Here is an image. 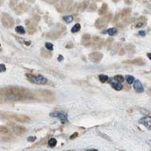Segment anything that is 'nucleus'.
Returning <instances> with one entry per match:
<instances>
[{
  "instance_id": "16",
  "label": "nucleus",
  "mask_w": 151,
  "mask_h": 151,
  "mask_svg": "<svg viewBox=\"0 0 151 151\" xmlns=\"http://www.w3.org/2000/svg\"><path fill=\"white\" fill-rule=\"evenodd\" d=\"M45 48H46L48 50H52V49H53V45H52V43L46 42V43H45Z\"/></svg>"
},
{
  "instance_id": "23",
  "label": "nucleus",
  "mask_w": 151,
  "mask_h": 151,
  "mask_svg": "<svg viewBox=\"0 0 151 151\" xmlns=\"http://www.w3.org/2000/svg\"><path fill=\"white\" fill-rule=\"evenodd\" d=\"M99 134H100V135L101 137H105V138H106L107 140H110V137H107V135H101V133H99Z\"/></svg>"
},
{
  "instance_id": "8",
  "label": "nucleus",
  "mask_w": 151,
  "mask_h": 151,
  "mask_svg": "<svg viewBox=\"0 0 151 151\" xmlns=\"http://www.w3.org/2000/svg\"><path fill=\"white\" fill-rule=\"evenodd\" d=\"M80 29H81V25H80L79 24H76L72 27L71 31H72V33H76V32L79 31Z\"/></svg>"
},
{
  "instance_id": "18",
  "label": "nucleus",
  "mask_w": 151,
  "mask_h": 151,
  "mask_svg": "<svg viewBox=\"0 0 151 151\" xmlns=\"http://www.w3.org/2000/svg\"><path fill=\"white\" fill-rule=\"evenodd\" d=\"M0 132H1L2 133H6V132H8V129H7L6 128L2 126V127L0 128Z\"/></svg>"
},
{
  "instance_id": "15",
  "label": "nucleus",
  "mask_w": 151,
  "mask_h": 151,
  "mask_svg": "<svg viewBox=\"0 0 151 151\" xmlns=\"http://www.w3.org/2000/svg\"><path fill=\"white\" fill-rule=\"evenodd\" d=\"M114 78H115L116 80H118L119 82H120V83H123L124 81V77L123 76H121V75H116Z\"/></svg>"
},
{
  "instance_id": "9",
  "label": "nucleus",
  "mask_w": 151,
  "mask_h": 151,
  "mask_svg": "<svg viewBox=\"0 0 151 151\" xmlns=\"http://www.w3.org/2000/svg\"><path fill=\"white\" fill-rule=\"evenodd\" d=\"M63 19H64V21L66 23L69 24V23H71V22L73 21V17L71 16V15H67V16H64Z\"/></svg>"
},
{
  "instance_id": "20",
  "label": "nucleus",
  "mask_w": 151,
  "mask_h": 151,
  "mask_svg": "<svg viewBox=\"0 0 151 151\" xmlns=\"http://www.w3.org/2000/svg\"><path fill=\"white\" fill-rule=\"evenodd\" d=\"M139 35H140V36H145V34H146V32L144 31V30H140V31H139Z\"/></svg>"
},
{
  "instance_id": "13",
  "label": "nucleus",
  "mask_w": 151,
  "mask_h": 151,
  "mask_svg": "<svg viewBox=\"0 0 151 151\" xmlns=\"http://www.w3.org/2000/svg\"><path fill=\"white\" fill-rule=\"evenodd\" d=\"M99 79L101 83H105L106 81H107L109 79V78L106 75H100L99 76Z\"/></svg>"
},
{
  "instance_id": "1",
  "label": "nucleus",
  "mask_w": 151,
  "mask_h": 151,
  "mask_svg": "<svg viewBox=\"0 0 151 151\" xmlns=\"http://www.w3.org/2000/svg\"><path fill=\"white\" fill-rule=\"evenodd\" d=\"M29 80L37 85H45L47 83V79L41 75H30Z\"/></svg>"
},
{
  "instance_id": "4",
  "label": "nucleus",
  "mask_w": 151,
  "mask_h": 151,
  "mask_svg": "<svg viewBox=\"0 0 151 151\" xmlns=\"http://www.w3.org/2000/svg\"><path fill=\"white\" fill-rule=\"evenodd\" d=\"M140 123L144 125L147 129L150 130L151 129V117L150 116H144L141 118L139 121Z\"/></svg>"
},
{
  "instance_id": "12",
  "label": "nucleus",
  "mask_w": 151,
  "mask_h": 151,
  "mask_svg": "<svg viewBox=\"0 0 151 151\" xmlns=\"http://www.w3.org/2000/svg\"><path fill=\"white\" fill-rule=\"evenodd\" d=\"M15 30H16V32L17 33H18L19 34H24V33H25V30H24V29L23 27H21V26H17L16 29H15Z\"/></svg>"
},
{
  "instance_id": "21",
  "label": "nucleus",
  "mask_w": 151,
  "mask_h": 151,
  "mask_svg": "<svg viewBox=\"0 0 151 151\" xmlns=\"http://www.w3.org/2000/svg\"><path fill=\"white\" fill-rule=\"evenodd\" d=\"M77 136H78V134H77V132H75L73 135H71V136H70V139H73V138L76 137Z\"/></svg>"
},
{
  "instance_id": "7",
  "label": "nucleus",
  "mask_w": 151,
  "mask_h": 151,
  "mask_svg": "<svg viewBox=\"0 0 151 151\" xmlns=\"http://www.w3.org/2000/svg\"><path fill=\"white\" fill-rule=\"evenodd\" d=\"M16 120L19 121V122H22V123H26V122H28L29 121V119L27 117V116H17L16 117Z\"/></svg>"
},
{
  "instance_id": "6",
  "label": "nucleus",
  "mask_w": 151,
  "mask_h": 151,
  "mask_svg": "<svg viewBox=\"0 0 151 151\" xmlns=\"http://www.w3.org/2000/svg\"><path fill=\"white\" fill-rule=\"evenodd\" d=\"M14 132L17 134H22L25 132V128L23 126H16L14 128Z\"/></svg>"
},
{
  "instance_id": "5",
  "label": "nucleus",
  "mask_w": 151,
  "mask_h": 151,
  "mask_svg": "<svg viewBox=\"0 0 151 151\" xmlns=\"http://www.w3.org/2000/svg\"><path fill=\"white\" fill-rule=\"evenodd\" d=\"M134 88H135V90L137 92H139V93H141V92H144V87H143L142 84H141V83L139 80H135V83H134Z\"/></svg>"
},
{
  "instance_id": "17",
  "label": "nucleus",
  "mask_w": 151,
  "mask_h": 151,
  "mask_svg": "<svg viewBox=\"0 0 151 151\" xmlns=\"http://www.w3.org/2000/svg\"><path fill=\"white\" fill-rule=\"evenodd\" d=\"M6 70V68H5V66L3 64H0V72L1 73H3Z\"/></svg>"
},
{
  "instance_id": "10",
  "label": "nucleus",
  "mask_w": 151,
  "mask_h": 151,
  "mask_svg": "<svg viewBox=\"0 0 151 151\" xmlns=\"http://www.w3.org/2000/svg\"><path fill=\"white\" fill-rule=\"evenodd\" d=\"M117 32H118V30L116 28H110L109 29H107V33L110 36H113V35L116 34Z\"/></svg>"
},
{
  "instance_id": "11",
  "label": "nucleus",
  "mask_w": 151,
  "mask_h": 151,
  "mask_svg": "<svg viewBox=\"0 0 151 151\" xmlns=\"http://www.w3.org/2000/svg\"><path fill=\"white\" fill-rule=\"evenodd\" d=\"M125 79L127 80V82L128 84H132L133 82L135 81V77L132 76H130V75H128L125 76Z\"/></svg>"
},
{
  "instance_id": "14",
  "label": "nucleus",
  "mask_w": 151,
  "mask_h": 151,
  "mask_svg": "<svg viewBox=\"0 0 151 151\" xmlns=\"http://www.w3.org/2000/svg\"><path fill=\"white\" fill-rule=\"evenodd\" d=\"M56 144H57V140L55 138H51L48 140V145L50 147H55Z\"/></svg>"
},
{
  "instance_id": "24",
  "label": "nucleus",
  "mask_w": 151,
  "mask_h": 151,
  "mask_svg": "<svg viewBox=\"0 0 151 151\" xmlns=\"http://www.w3.org/2000/svg\"><path fill=\"white\" fill-rule=\"evenodd\" d=\"M147 57H148V58L151 61V53H148L147 54Z\"/></svg>"
},
{
  "instance_id": "2",
  "label": "nucleus",
  "mask_w": 151,
  "mask_h": 151,
  "mask_svg": "<svg viewBox=\"0 0 151 151\" xmlns=\"http://www.w3.org/2000/svg\"><path fill=\"white\" fill-rule=\"evenodd\" d=\"M52 117H56L61 119L62 122H66L67 120V115L64 113V112H59V111H55L50 114Z\"/></svg>"
},
{
  "instance_id": "22",
  "label": "nucleus",
  "mask_w": 151,
  "mask_h": 151,
  "mask_svg": "<svg viewBox=\"0 0 151 151\" xmlns=\"http://www.w3.org/2000/svg\"><path fill=\"white\" fill-rule=\"evenodd\" d=\"M57 60H58L59 61H62L64 60V57H63L62 55H59L58 57H57Z\"/></svg>"
},
{
  "instance_id": "19",
  "label": "nucleus",
  "mask_w": 151,
  "mask_h": 151,
  "mask_svg": "<svg viewBox=\"0 0 151 151\" xmlns=\"http://www.w3.org/2000/svg\"><path fill=\"white\" fill-rule=\"evenodd\" d=\"M36 139V137H29L27 138V140L29 142H33V141H35Z\"/></svg>"
},
{
  "instance_id": "3",
  "label": "nucleus",
  "mask_w": 151,
  "mask_h": 151,
  "mask_svg": "<svg viewBox=\"0 0 151 151\" xmlns=\"http://www.w3.org/2000/svg\"><path fill=\"white\" fill-rule=\"evenodd\" d=\"M109 83L111 84L112 87L116 90V91H120L123 88V85L120 82H119L118 80H116L115 78H110L109 79Z\"/></svg>"
}]
</instances>
